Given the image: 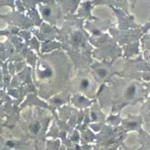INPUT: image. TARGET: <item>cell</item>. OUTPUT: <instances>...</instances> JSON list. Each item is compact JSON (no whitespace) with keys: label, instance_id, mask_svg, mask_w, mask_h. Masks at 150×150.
Segmentation results:
<instances>
[{"label":"cell","instance_id":"obj_9","mask_svg":"<svg viewBox=\"0 0 150 150\" xmlns=\"http://www.w3.org/2000/svg\"><path fill=\"white\" fill-rule=\"evenodd\" d=\"M138 147L137 146H131V147H128L125 145V143H122L120 144V146H119V150H137Z\"/></svg>","mask_w":150,"mask_h":150},{"label":"cell","instance_id":"obj_1","mask_svg":"<svg viewBox=\"0 0 150 150\" xmlns=\"http://www.w3.org/2000/svg\"><path fill=\"white\" fill-rule=\"evenodd\" d=\"M150 84L143 85L137 81H120L117 88L116 98L117 109L115 112H120L125 106H134L137 103H142L148 97Z\"/></svg>","mask_w":150,"mask_h":150},{"label":"cell","instance_id":"obj_3","mask_svg":"<svg viewBox=\"0 0 150 150\" xmlns=\"http://www.w3.org/2000/svg\"><path fill=\"white\" fill-rule=\"evenodd\" d=\"M122 128L128 132V131H137L139 132L142 129L143 127V120L140 115H128L125 119L122 120Z\"/></svg>","mask_w":150,"mask_h":150},{"label":"cell","instance_id":"obj_5","mask_svg":"<svg viewBox=\"0 0 150 150\" xmlns=\"http://www.w3.org/2000/svg\"><path fill=\"white\" fill-rule=\"evenodd\" d=\"M138 141L140 146L137 150H150V134L143 128L138 132Z\"/></svg>","mask_w":150,"mask_h":150},{"label":"cell","instance_id":"obj_6","mask_svg":"<svg viewBox=\"0 0 150 150\" xmlns=\"http://www.w3.org/2000/svg\"><path fill=\"white\" fill-rule=\"evenodd\" d=\"M143 120V124L150 125V96L147 97L146 101L144 102L142 107L140 108V114Z\"/></svg>","mask_w":150,"mask_h":150},{"label":"cell","instance_id":"obj_8","mask_svg":"<svg viewBox=\"0 0 150 150\" xmlns=\"http://www.w3.org/2000/svg\"><path fill=\"white\" fill-rule=\"evenodd\" d=\"M41 128H42V125L39 122H33L29 125V131H30V133L33 135H37L38 133L41 131Z\"/></svg>","mask_w":150,"mask_h":150},{"label":"cell","instance_id":"obj_10","mask_svg":"<svg viewBox=\"0 0 150 150\" xmlns=\"http://www.w3.org/2000/svg\"><path fill=\"white\" fill-rule=\"evenodd\" d=\"M142 128L144 130L146 131V132H148L149 134H150V125H146V124H143V127Z\"/></svg>","mask_w":150,"mask_h":150},{"label":"cell","instance_id":"obj_4","mask_svg":"<svg viewBox=\"0 0 150 150\" xmlns=\"http://www.w3.org/2000/svg\"><path fill=\"white\" fill-rule=\"evenodd\" d=\"M72 103L74 106H76L79 109H84L89 107L92 104V101H90L89 99H87L83 94L77 93L72 97Z\"/></svg>","mask_w":150,"mask_h":150},{"label":"cell","instance_id":"obj_7","mask_svg":"<svg viewBox=\"0 0 150 150\" xmlns=\"http://www.w3.org/2000/svg\"><path fill=\"white\" fill-rule=\"evenodd\" d=\"M122 117H120V115H112V116H110L108 119H107V122L109 125H111V127H117L119 125L122 124Z\"/></svg>","mask_w":150,"mask_h":150},{"label":"cell","instance_id":"obj_2","mask_svg":"<svg viewBox=\"0 0 150 150\" xmlns=\"http://www.w3.org/2000/svg\"><path fill=\"white\" fill-rule=\"evenodd\" d=\"M74 88L78 92L84 94L88 97H93L95 92V84H94L90 75L82 74L74 81Z\"/></svg>","mask_w":150,"mask_h":150}]
</instances>
